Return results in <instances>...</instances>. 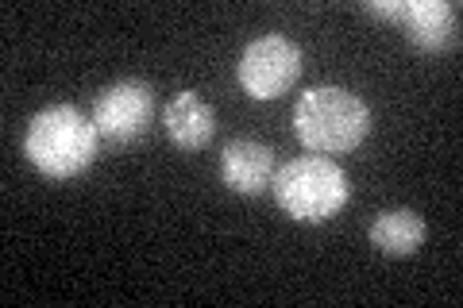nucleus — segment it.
Returning a JSON list of instances; mask_svg holds the SVG:
<instances>
[{"mask_svg": "<svg viewBox=\"0 0 463 308\" xmlns=\"http://www.w3.org/2000/svg\"><path fill=\"white\" fill-rule=\"evenodd\" d=\"M100 131L93 116H85L78 105H51L32 116L24 131V154L47 178H78L93 166Z\"/></svg>", "mask_w": 463, "mask_h": 308, "instance_id": "1", "label": "nucleus"}, {"mask_svg": "<svg viewBox=\"0 0 463 308\" xmlns=\"http://www.w3.org/2000/svg\"><path fill=\"white\" fill-rule=\"evenodd\" d=\"M294 131L317 154H344L367 139L371 108L344 85H317L294 105Z\"/></svg>", "mask_w": 463, "mask_h": 308, "instance_id": "2", "label": "nucleus"}, {"mask_svg": "<svg viewBox=\"0 0 463 308\" xmlns=\"http://www.w3.org/2000/svg\"><path fill=\"white\" fill-rule=\"evenodd\" d=\"M270 189L274 201L301 224H321L347 204V173L325 154H306L279 166Z\"/></svg>", "mask_w": 463, "mask_h": 308, "instance_id": "3", "label": "nucleus"}, {"mask_svg": "<svg viewBox=\"0 0 463 308\" xmlns=\"http://www.w3.org/2000/svg\"><path fill=\"white\" fill-rule=\"evenodd\" d=\"M236 78L243 93L255 100H274L282 97L289 85L301 78V47L286 35H263L243 47Z\"/></svg>", "mask_w": 463, "mask_h": 308, "instance_id": "4", "label": "nucleus"}, {"mask_svg": "<svg viewBox=\"0 0 463 308\" xmlns=\"http://www.w3.org/2000/svg\"><path fill=\"white\" fill-rule=\"evenodd\" d=\"M151 116H155V89L136 78L109 85L93 105V124L100 131V139H112V143H132L139 135H147Z\"/></svg>", "mask_w": 463, "mask_h": 308, "instance_id": "5", "label": "nucleus"}, {"mask_svg": "<svg viewBox=\"0 0 463 308\" xmlns=\"http://www.w3.org/2000/svg\"><path fill=\"white\" fill-rule=\"evenodd\" d=\"M405 35L421 51H456L459 47V8L448 0H405L402 20Z\"/></svg>", "mask_w": 463, "mask_h": 308, "instance_id": "6", "label": "nucleus"}, {"mask_svg": "<svg viewBox=\"0 0 463 308\" xmlns=\"http://www.w3.org/2000/svg\"><path fill=\"white\" fill-rule=\"evenodd\" d=\"M274 151L255 139H232L221 151V178L243 197H255L274 182Z\"/></svg>", "mask_w": 463, "mask_h": 308, "instance_id": "7", "label": "nucleus"}, {"mask_svg": "<svg viewBox=\"0 0 463 308\" xmlns=\"http://www.w3.org/2000/svg\"><path fill=\"white\" fill-rule=\"evenodd\" d=\"M163 124H166V135L178 143L182 151H201V146L213 143L216 112H213V105H209V100L201 97V93L182 89V93L166 105Z\"/></svg>", "mask_w": 463, "mask_h": 308, "instance_id": "8", "label": "nucleus"}, {"mask_svg": "<svg viewBox=\"0 0 463 308\" xmlns=\"http://www.w3.org/2000/svg\"><path fill=\"white\" fill-rule=\"evenodd\" d=\"M425 216H417L413 209H386L374 216L371 224V247L379 255L390 258H405V255H417L425 243Z\"/></svg>", "mask_w": 463, "mask_h": 308, "instance_id": "9", "label": "nucleus"}, {"mask_svg": "<svg viewBox=\"0 0 463 308\" xmlns=\"http://www.w3.org/2000/svg\"><path fill=\"white\" fill-rule=\"evenodd\" d=\"M371 16H383V20H402L405 12V0H386V5H367Z\"/></svg>", "mask_w": 463, "mask_h": 308, "instance_id": "10", "label": "nucleus"}]
</instances>
